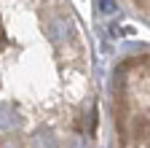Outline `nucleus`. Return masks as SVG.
<instances>
[{"instance_id":"obj_5","label":"nucleus","mask_w":150,"mask_h":148,"mask_svg":"<svg viewBox=\"0 0 150 148\" xmlns=\"http://www.w3.org/2000/svg\"><path fill=\"white\" fill-rule=\"evenodd\" d=\"M6 43H8V41H6V32H3V30H0V51H3V49H6Z\"/></svg>"},{"instance_id":"obj_1","label":"nucleus","mask_w":150,"mask_h":148,"mask_svg":"<svg viewBox=\"0 0 150 148\" xmlns=\"http://www.w3.org/2000/svg\"><path fill=\"white\" fill-rule=\"evenodd\" d=\"M48 30H51V38L56 43H64V41L72 38V24H70V19H64V16H56Z\"/></svg>"},{"instance_id":"obj_2","label":"nucleus","mask_w":150,"mask_h":148,"mask_svg":"<svg viewBox=\"0 0 150 148\" xmlns=\"http://www.w3.org/2000/svg\"><path fill=\"white\" fill-rule=\"evenodd\" d=\"M131 135H134L137 143L150 140V121L145 116H134V119H131Z\"/></svg>"},{"instance_id":"obj_6","label":"nucleus","mask_w":150,"mask_h":148,"mask_svg":"<svg viewBox=\"0 0 150 148\" xmlns=\"http://www.w3.org/2000/svg\"><path fill=\"white\" fill-rule=\"evenodd\" d=\"M72 148H86V143H83V140H78V143L72 145Z\"/></svg>"},{"instance_id":"obj_3","label":"nucleus","mask_w":150,"mask_h":148,"mask_svg":"<svg viewBox=\"0 0 150 148\" xmlns=\"http://www.w3.org/2000/svg\"><path fill=\"white\" fill-rule=\"evenodd\" d=\"M97 8H99V14H115V0H97Z\"/></svg>"},{"instance_id":"obj_4","label":"nucleus","mask_w":150,"mask_h":148,"mask_svg":"<svg viewBox=\"0 0 150 148\" xmlns=\"http://www.w3.org/2000/svg\"><path fill=\"white\" fill-rule=\"evenodd\" d=\"M0 148H22V143H19V140H3Z\"/></svg>"}]
</instances>
